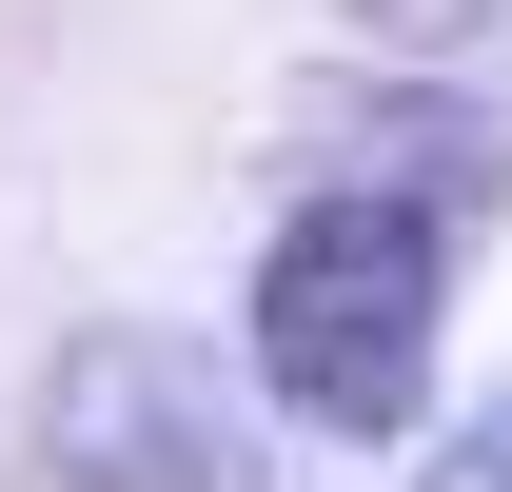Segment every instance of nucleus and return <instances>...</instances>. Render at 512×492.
I'll use <instances>...</instances> for the list:
<instances>
[{"mask_svg": "<svg viewBox=\"0 0 512 492\" xmlns=\"http://www.w3.org/2000/svg\"><path fill=\"white\" fill-rule=\"evenodd\" d=\"M434 315H453V237L434 197H296L256 256V394L335 453H394L434 414Z\"/></svg>", "mask_w": 512, "mask_h": 492, "instance_id": "obj_1", "label": "nucleus"}, {"mask_svg": "<svg viewBox=\"0 0 512 492\" xmlns=\"http://www.w3.org/2000/svg\"><path fill=\"white\" fill-rule=\"evenodd\" d=\"M40 473L60 492H256V414L197 335L119 315V335H79L40 374Z\"/></svg>", "mask_w": 512, "mask_h": 492, "instance_id": "obj_2", "label": "nucleus"}, {"mask_svg": "<svg viewBox=\"0 0 512 492\" xmlns=\"http://www.w3.org/2000/svg\"><path fill=\"white\" fill-rule=\"evenodd\" d=\"M434 492H512V394H493L473 433H453V473H434Z\"/></svg>", "mask_w": 512, "mask_h": 492, "instance_id": "obj_3", "label": "nucleus"}]
</instances>
